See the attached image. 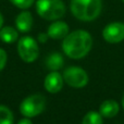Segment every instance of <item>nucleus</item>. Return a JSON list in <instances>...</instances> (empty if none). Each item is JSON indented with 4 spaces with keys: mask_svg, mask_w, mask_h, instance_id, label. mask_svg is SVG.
I'll list each match as a JSON object with an SVG mask.
<instances>
[{
    "mask_svg": "<svg viewBox=\"0 0 124 124\" xmlns=\"http://www.w3.org/2000/svg\"><path fill=\"white\" fill-rule=\"evenodd\" d=\"M93 47V37L87 31L76 30L69 33L62 41V50L71 59H83Z\"/></svg>",
    "mask_w": 124,
    "mask_h": 124,
    "instance_id": "obj_1",
    "label": "nucleus"
},
{
    "mask_svg": "<svg viewBox=\"0 0 124 124\" xmlns=\"http://www.w3.org/2000/svg\"><path fill=\"white\" fill-rule=\"evenodd\" d=\"M101 0H71L70 10L73 16L83 22H90L100 15Z\"/></svg>",
    "mask_w": 124,
    "mask_h": 124,
    "instance_id": "obj_2",
    "label": "nucleus"
},
{
    "mask_svg": "<svg viewBox=\"0 0 124 124\" xmlns=\"http://www.w3.org/2000/svg\"><path fill=\"white\" fill-rule=\"evenodd\" d=\"M36 12L41 19L47 21L60 20L65 14V4L62 0H37Z\"/></svg>",
    "mask_w": 124,
    "mask_h": 124,
    "instance_id": "obj_3",
    "label": "nucleus"
},
{
    "mask_svg": "<svg viewBox=\"0 0 124 124\" xmlns=\"http://www.w3.org/2000/svg\"><path fill=\"white\" fill-rule=\"evenodd\" d=\"M46 99L44 96L38 94L31 95L23 99L20 105V112L25 118H34L37 116L45 110Z\"/></svg>",
    "mask_w": 124,
    "mask_h": 124,
    "instance_id": "obj_4",
    "label": "nucleus"
},
{
    "mask_svg": "<svg viewBox=\"0 0 124 124\" xmlns=\"http://www.w3.org/2000/svg\"><path fill=\"white\" fill-rule=\"evenodd\" d=\"M17 54L24 62H34L39 56L38 44L33 37L23 36L17 41Z\"/></svg>",
    "mask_w": 124,
    "mask_h": 124,
    "instance_id": "obj_5",
    "label": "nucleus"
},
{
    "mask_svg": "<svg viewBox=\"0 0 124 124\" xmlns=\"http://www.w3.org/2000/svg\"><path fill=\"white\" fill-rule=\"evenodd\" d=\"M63 79L69 86L73 88H83L88 84L89 77L84 69L78 66H70L64 70Z\"/></svg>",
    "mask_w": 124,
    "mask_h": 124,
    "instance_id": "obj_6",
    "label": "nucleus"
},
{
    "mask_svg": "<svg viewBox=\"0 0 124 124\" xmlns=\"http://www.w3.org/2000/svg\"><path fill=\"white\" fill-rule=\"evenodd\" d=\"M102 37L109 44H119L124 40V23L112 22L102 30Z\"/></svg>",
    "mask_w": 124,
    "mask_h": 124,
    "instance_id": "obj_7",
    "label": "nucleus"
},
{
    "mask_svg": "<svg viewBox=\"0 0 124 124\" xmlns=\"http://www.w3.org/2000/svg\"><path fill=\"white\" fill-rule=\"evenodd\" d=\"M64 79L63 76L58 72V71H51L49 74L46 76L44 86L46 90L50 94H57L62 89L63 87Z\"/></svg>",
    "mask_w": 124,
    "mask_h": 124,
    "instance_id": "obj_8",
    "label": "nucleus"
},
{
    "mask_svg": "<svg viewBox=\"0 0 124 124\" xmlns=\"http://www.w3.org/2000/svg\"><path fill=\"white\" fill-rule=\"evenodd\" d=\"M69 31H70V27L65 22L56 20L48 26L47 34L49 36V38L58 40V39H63L69 34Z\"/></svg>",
    "mask_w": 124,
    "mask_h": 124,
    "instance_id": "obj_9",
    "label": "nucleus"
},
{
    "mask_svg": "<svg viewBox=\"0 0 124 124\" xmlns=\"http://www.w3.org/2000/svg\"><path fill=\"white\" fill-rule=\"evenodd\" d=\"M33 24H34V19L30 11L23 10L20 12L15 17V26L16 30L21 33H27L32 30Z\"/></svg>",
    "mask_w": 124,
    "mask_h": 124,
    "instance_id": "obj_10",
    "label": "nucleus"
},
{
    "mask_svg": "<svg viewBox=\"0 0 124 124\" xmlns=\"http://www.w3.org/2000/svg\"><path fill=\"white\" fill-rule=\"evenodd\" d=\"M120 111V106L113 99H108L105 100L99 107V113L107 119L114 118Z\"/></svg>",
    "mask_w": 124,
    "mask_h": 124,
    "instance_id": "obj_11",
    "label": "nucleus"
},
{
    "mask_svg": "<svg viewBox=\"0 0 124 124\" xmlns=\"http://www.w3.org/2000/svg\"><path fill=\"white\" fill-rule=\"evenodd\" d=\"M19 38V33L16 28L12 26H4L0 30V39L6 44H13Z\"/></svg>",
    "mask_w": 124,
    "mask_h": 124,
    "instance_id": "obj_12",
    "label": "nucleus"
},
{
    "mask_svg": "<svg viewBox=\"0 0 124 124\" xmlns=\"http://www.w3.org/2000/svg\"><path fill=\"white\" fill-rule=\"evenodd\" d=\"M64 59L61 54L59 52H54V54H49L46 60V65L50 71H58L63 66Z\"/></svg>",
    "mask_w": 124,
    "mask_h": 124,
    "instance_id": "obj_13",
    "label": "nucleus"
},
{
    "mask_svg": "<svg viewBox=\"0 0 124 124\" xmlns=\"http://www.w3.org/2000/svg\"><path fill=\"white\" fill-rule=\"evenodd\" d=\"M0 124H14V116L9 107L0 105Z\"/></svg>",
    "mask_w": 124,
    "mask_h": 124,
    "instance_id": "obj_14",
    "label": "nucleus"
},
{
    "mask_svg": "<svg viewBox=\"0 0 124 124\" xmlns=\"http://www.w3.org/2000/svg\"><path fill=\"white\" fill-rule=\"evenodd\" d=\"M82 124H103L102 116L99 112L89 111L83 118Z\"/></svg>",
    "mask_w": 124,
    "mask_h": 124,
    "instance_id": "obj_15",
    "label": "nucleus"
},
{
    "mask_svg": "<svg viewBox=\"0 0 124 124\" xmlns=\"http://www.w3.org/2000/svg\"><path fill=\"white\" fill-rule=\"evenodd\" d=\"M9 1L21 10H27L34 4L35 0H9Z\"/></svg>",
    "mask_w": 124,
    "mask_h": 124,
    "instance_id": "obj_16",
    "label": "nucleus"
},
{
    "mask_svg": "<svg viewBox=\"0 0 124 124\" xmlns=\"http://www.w3.org/2000/svg\"><path fill=\"white\" fill-rule=\"evenodd\" d=\"M7 60H8V56H7L6 50L0 48V71H2L4 69L7 64Z\"/></svg>",
    "mask_w": 124,
    "mask_h": 124,
    "instance_id": "obj_17",
    "label": "nucleus"
},
{
    "mask_svg": "<svg viewBox=\"0 0 124 124\" xmlns=\"http://www.w3.org/2000/svg\"><path fill=\"white\" fill-rule=\"evenodd\" d=\"M48 38H49V36H48L47 33H39L37 39H38L39 43H46L48 40Z\"/></svg>",
    "mask_w": 124,
    "mask_h": 124,
    "instance_id": "obj_18",
    "label": "nucleus"
},
{
    "mask_svg": "<svg viewBox=\"0 0 124 124\" xmlns=\"http://www.w3.org/2000/svg\"><path fill=\"white\" fill-rule=\"evenodd\" d=\"M17 124H33V122L31 121L30 118H25V116H24L22 120H20L19 122H17Z\"/></svg>",
    "mask_w": 124,
    "mask_h": 124,
    "instance_id": "obj_19",
    "label": "nucleus"
},
{
    "mask_svg": "<svg viewBox=\"0 0 124 124\" xmlns=\"http://www.w3.org/2000/svg\"><path fill=\"white\" fill-rule=\"evenodd\" d=\"M2 25H3V15L0 13V30H1Z\"/></svg>",
    "mask_w": 124,
    "mask_h": 124,
    "instance_id": "obj_20",
    "label": "nucleus"
},
{
    "mask_svg": "<svg viewBox=\"0 0 124 124\" xmlns=\"http://www.w3.org/2000/svg\"><path fill=\"white\" fill-rule=\"evenodd\" d=\"M121 102H122V107H123V110H124V94L122 96V100H121Z\"/></svg>",
    "mask_w": 124,
    "mask_h": 124,
    "instance_id": "obj_21",
    "label": "nucleus"
},
{
    "mask_svg": "<svg viewBox=\"0 0 124 124\" xmlns=\"http://www.w3.org/2000/svg\"><path fill=\"white\" fill-rule=\"evenodd\" d=\"M122 2H123V3H124V0H122Z\"/></svg>",
    "mask_w": 124,
    "mask_h": 124,
    "instance_id": "obj_22",
    "label": "nucleus"
}]
</instances>
